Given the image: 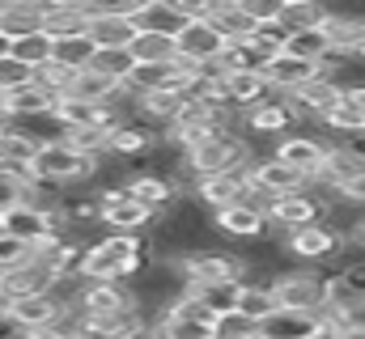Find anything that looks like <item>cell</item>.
<instances>
[{"mask_svg":"<svg viewBox=\"0 0 365 339\" xmlns=\"http://www.w3.org/2000/svg\"><path fill=\"white\" fill-rule=\"evenodd\" d=\"M153 254L140 238L132 234H106L98 238L93 246H86V259H81V284H106V280H132Z\"/></svg>","mask_w":365,"mask_h":339,"instance_id":"cell-1","label":"cell"},{"mask_svg":"<svg viewBox=\"0 0 365 339\" xmlns=\"http://www.w3.org/2000/svg\"><path fill=\"white\" fill-rule=\"evenodd\" d=\"M30 174L68 191V187H90L93 174H98V162L73 153V149H64L60 140H38V153L30 162Z\"/></svg>","mask_w":365,"mask_h":339,"instance_id":"cell-2","label":"cell"},{"mask_svg":"<svg viewBox=\"0 0 365 339\" xmlns=\"http://www.w3.org/2000/svg\"><path fill=\"white\" fill-rule=\"evenodd\" d=\"M98 221H102L110 234H132V238H140V234L158 221V212L145 208V204H136L123 187H106V191L98 195Z\"/></svg>","mask_w":365,"mask_h":339,"instance_id":"cell-3","label":"cell"},{"mask_svg":"<svg viewBox=\"0 0 365 339\" xmlns=\"http://www.w3.org/2000/svg\"><path fill=\"white\" fill-rule=\"evenodd\" d=\"M128 9L132 4H90V17H86V38H90L93 51H128L132 43V21H128Z\"/></svg>","mask_w":365,"mask_h":339,"instance_id":"cell-4","label":"cell"},{"mask_svg":"<svg viewBox=\"0 0 365 339\" xmlns=\"http://www.w3.org/2000/svg\"><path fill=\"white\" fill-rule=\"evenodd\" d=\"M276 310H302V314H319L323 310V276L310 271H276L268 280Z\"/></svg>","mask_w":365,"mask_h":339,"instance_id":"cell-5","label":"cell"},{"mask_svg":"<svg viewBox=\"0 0 365 339\" xmlns=\"http://www.w3.org/2000/svg\"><path fill=\"white\" fill-rule=\"evenodd\" d=\"M0 234H9V238L26 242L30 251H38V246H47V242H56V238L64 234V225H60V217H51V212H34V208L17 204V208H9V212L0 217Z\"/></svg>","mask_w":365,"mask_h":339,"instance_id":"cell-6","label":"cell"},{"mask_svg":"<svg viewBox=\"0 0 365 339\" xmlns=\"http://www.w3.org/2000/svg\"><path fill=\"white\" fill-rule=\"evenodd\" d=\"M208 225H212L217 234H225L230 242H276L268 217H264V212H255V208H247V204L217 208V212L208 217Z\"/></svg>","mask_w":365,"mask_h":339,"instance_id":"cell-7","label":"cell"},{"mask_svg":"<svg viewBox=\"0 0 365 339\" xmlns=\"http://www.w3.org/2000/svg\"><path fill=\"white\" fill-rule=\"evenodd\" d=\"M230 43L217 34V26L212 21H182V30L175 34V56L187 60V64H217L221 60V51H225Z\"/></svg>","mask_w":365,"mask_h":339,"instance_id":"cell-8","label":"cell"},{"mask_svg":"<svg viewBox=\"0 0 365 339\" xmlns=\"http://www.w3.org/2000/svg\"><path fill=\"white\" fill-rule=\"evenodd\" d=\"M56 271L47 267V263H38L34 254L26 259V263H17V267H9V271H0V293H9L13 301H21V297H43V293H56Z\"/></svg>","mask_w":365,"mask_h":339,"instance_id":"cell-9","label":"cell"},{"mask_svg":"<svg viewBox=\"0 0 365 339\" xmlns=\"http://www.w3.org/2000/svg\"><path fill=\"white\" fill-rule=\"evenodd\" d=\"M86 318H98V314H128L136 310V297L123 280H106V284H81L77 301H73Z\"/></svg>","mask_w":365,"mask_h":339,"instance_id":"cell-10","label":"cell"},{"mask_svg":"<svg viewBox=\"0 0 365 339\" xmlns=\"http://www.w3.org/2000/svg\"><path fill=\"white\" fill-rule=\"evenodd\" d=\"M302 119H297V110L289 106V98H268V102H259V106H251L247 115H242V132H255V136H289L293 127H297Z\"/></svg>","mask_w":365,"mask_h":339,"instance_id":"cell-11","label":"cell"},{"mask_svg":"<svg viewBox=\"0 0 365 339\" xmlns=\"http://www.w3.org/2000/svg\"><path fill=\"white\" fill-rule=\"evenodd\" d=\"M60 314H64V301H60L56 293H43V297H21V301H13V306H9V327H13L17 335H30V331L51 327Z\"/></svg>","mask_w":365,"mask_h":339,"instance_id":"cell-12","label":"cell"},{"mask_svg":"<svg viewBox=\"0 0 365 339\" xmlns=\"http://www.w3.org/2000/svg\"><path fill=\"white\" fill-rule=\"evenodd\" d=\"M264 85H268V93L276 98H289L293 89H302L306 81H314L319 77V68L310 64V60H297V56H284V51H276L272 60L264 64Z\"/></svg>","mask_w":365,"mask_h":339,"instance_id":"cell-13","label":"cell"},{"mask_svg":"<svg viewBox=\"0 0 365 339\" xmlns=\"http://www.w3.org/2000/svg\"><path fill=\"white\" fill-rule=\"evenodd\" d=\"M128 21L136 34H162V38H175L182 30V13L170 0H140L128 9Z\"/></svg>","mask_w":365,"mask_h":339,"instance_id":"cell-14","label":"cell"},{"mask_svg":"<svg viewBox=\"0 0 365 339\" xmlns=\"http://www.w3.org/2000/svg\"><path fill=\"white\" fill-rule=\"evenodd\" d=\"M323 153H327V145H323V140H314V136H297V132L280 136V140L272 145V157H276V162H280V166H289L293 174H302L306 182H310V174L319 170Z\"/></svg>","mask_w":365,"mask_h":339,"instance_id":"cell-15","label":"cell"},{"mask_svg":"<svg viewBox=\"0 0 365 339\" xmlns=\"http://www.w3.org/2000/svg\"><path fill=\"white\" fill-rule=\"evenodd\" d=\"M86 17H90V4H68V0L38 4V34H47L51 43L77 38V34H86Z\"/></svg>","mask_w":365,"mask_h":339,"instance_id":"cell-16","label":"cell"},{"mask_svg":"<svg viewBox=\"0 0 365 339\" xmlns=\"http://www.w3.org/2000/svg\"><path fill=\"white\" fill-rule=\"evenodd\" d=\"M284 246H289V254H297V259H336L340 246H344V238H340L331 225L314 221V225H306V229H293V234L284 238Z\"/></svg>","mask_w":365,"mask_h":339,"instance_id":"cell-17","label":"cell"},{"mask_svg":"<svg viewBox=\"0 0 365 339\" xmlns=\"http://www.w3.org/2000/svg\"><path fill=\"white\" fill-rule=\"evenodd\" d=\"M251 187H255L264 199H280V195H297V191H306L310 182H306L302 174H293L289 166H280L276 157H264V162L251 166Z\"/></svg>","mask_w":365,"mask_h":339,"instance_id":"cell-18","label":"cell"},{"mask_svg":"<svg viewBox=\"0 0 365 339\" xmlns=\"http://www.w3.org/2000/svg\"><path fill=\"white\" fill-rule=\"evenodd\" d=\"M361 174H365V162L357 157V153H349L344 145H327V153H323L319 170L310 174V182L340 191V187H349V182H353V178H361Z\"/></svg>","mask_w":365,"mask_h":339,"instance_id":"cell-19","label":"cell"},{"mask_svg":"<svg viewBox=\"0 0 365 339\" xmlns=\"http://www.w3.org/2000/svg\"><path fill=\"white\" fill-rule=\"evenodd\" d=\"M336 102H340V85H331L327 77H314V81H306L302 89L289 93V106L297 110V119H319V123Z\"/></svg>","mask_w":365,"mask_h":339,"instance_id":"cell-20","label":"cell"},{"mask_svg":"<svg viewBox=\"0 0 365 339\" xmlns=\"http://www.w3.org/2000/svg\"><path fill=\"white\" fill-rule=\"evenodd\" d=\"M319 314H302V310H276L272 318L259 323V339H310L319 331Z\"/></svg>","mask_w":365,"mask_h":339,"instance_id":"cell-21","label":"cell"},{"mask_svg":"<svg viewBox=\"0 0 365 339\" xmlns=\"http://www.w3.org/2000/svg\"><path fill=\"white\" fill-rule=\"evenodd\" d=\"M208 21L217 26V34H221L225 43H247V38L255 34V26H251V17L242 13L238 0H212V4H208Z\"/></svg>","mask_w":365,"mask_h":339,"instance_id":"cell-22","label":"cell"},{"mask_svg":"<svg viewBox=\"0 0 365 339\" xmlns=\"http://www.w3.org/2000/svg\"><path fill=\"white\" fill-rule=\"evenodd\" d=\"M123 191L136 199V204H145V208H153V212H162L179 191H175V182L166 178V174H132L128 182H123Z\"/></svg>","mask_w":365,"mask_h":339,"instance_id":"cell-23","label":"cell"},{"mask_svg":"<svg viewBox=\"0 0 365 339\" xmlns=\"http://www.w3.org/2000/svg\"><path fill=\"white\" fill-rule=\"evenodd\" d=\"M51 102H56V98H51V93H43L34 81L0 98V106H4L17 123H26V119H47V115H51Z\"/></svg>","mask_w":365,"mask_h":339,"instance_id":"cell-24","label":"cell"},{"mask_svg":"<svg viewBox=\"0 0 365 339\" xmlns=\"http://www.w3.org/2000/svg\"><path fill=\"white\" fill-rule=\"evenodd\" d=\"M327 4H319V0H280V13H276V21L289 30V34H302V30H319L323 21H327Z\"/></svg>","mask_w":365,"mask_h":339,"instance_id":"cell-25","label":"cell"},{"mask_svg":"<svg viewBox=\"0 0 365 339\" xmlns=\"http://www.w3.org/2000/svg\"><path fill=\"white\" fill-rule=\"evenodd\" d=\"M212 318H221V314H234L238 310V293H242V284L238 280H217V284H195V288H187Z\"/></svg>","mask_w":365,"mask_h":339,"instance_id":"cell-26","label":"cell"},{"mask_svg":"<svg viewBox=\"0 0 365 339\" xmlns=\"http://www.w3.org/2000/svg\"><path fill=\"white\" fill-rule=\"evenodd\" d=\"M187 106V93L182 89H162V93H149V98H140L136 102V119H153V123H175L179 119V110Z\"/></svg>","mask_w":365,"mask_h":339,"instance_id":"cell-27","label":"cell"},{"mask_svg":"<svg viewBox=\"0 0 365 339\" xmlns=\"http://www.w3.org/2000/svg\"><path fill=\"white\" fill-rule=\"evenodd\" d=\"M115 89H119L115 81H106V77H98V73H90V68H81V73H73V85H68L64 98L90 102V106H106V102L115 98Z\"/></svg>","mask_w":365,"mask_h":339,"instance_id":"cell-28","label":"cell"},{"mask_svg":"<svg viewBox=\"0 0 365 339\" xmlns=\"http://www.w3.org/2000/svg\"><path fill=\"white\" fill-rule=\"evenodd\" d=\"M128 56H132V64H170V60H175V38H162V34H132Z\"/></svg>","mask_w":365,"mask_h":339,"instance_id":"cell-29","label":"cell"},{"mask_svg":"<svg viewBox=\"0 0 365 339\" xmlns=\"http://www.w3.org/2000/svg\"><path fill=\"white\" fill-rule=\"evenodd\" d=\"M238 284H242V293H238V314L251 318L255 327H259L264 318H272L276 301H272V293H268V284H251V280H238Z\"/></svg>","mask_w":365,"mask_h":339,"instance_id":"cell-30","label":"cell"},{"mask_svg":"<svg viewBox=\"0 0 365 339\" xmlns=\"http://www.w3.org/2000/svg\"><path fill=\"white\" fill-rule=\"evenodd\" d=\"M0 34L21 38V34H38V4H0Z\"/></svg>","mask_w":365,"mask_h":339,"instance_id":"cell-31","label":"cell"},{"mask_svg":"<svg viewBox=\"0 0 365 339\" xmlns=\"http://www.w3.org/2000/svg\"><path fill=\"white\" fill-rule=\"evenodd\" d=\"M9 60L26 64V68L34 73V68H43V64L51 60V38H47V34H21V38H13Z\"/></svg>","mask_w":365,"mask_h":339,"instance_id":"cell-32","label":"cell"},{"mask_svg":"<svg viewBox=\"0 0 365 339\" xmlns=\"http://www.w3.org/2000/svg\"><path fill=\"white\" fill-rule=\"evenodd\" d=\"M90 56H93V47H90V38H86V34L51 43V64H60V68H68V73L90 68Z\"/></svg>","mask_w":365,"mask_h":339,"instance_id":"cell-33","label":"cell"},{"mask_svg":"<svg viewBox=\"0 0 365 339\" xmlns=\"http://www.w3.org/2000/svg\"><path fill=\"white\" fill-rule=\"evenodd\" d=\"M90 73H98V77H106V81H115V85H123L128 73H132V56H128V51H93Z\"/></svg>","mask_w":365,"mask_h":339,"instance_id":"cell-34","label":"cell"},{"mask_svg":"<svg viewBox=\"0 0 365 339\" xmlns=\"http://www.w3.org/2000/svg\"><path fill=\"white\" fill-rule=\"evenodd\" d=\"M284 56L310 60V64L319 68V60L327 56V38H323L319 30H302V34H289V43H284Z\"/></svg>","mask_w":365,"mask_h":339,"instance_id":"cell-35","label":"cell"},{"mask_svg":"<svg viewBox=\"0 0 365 339\" xmlns=\"http://www.w3.org/2000/svg\"><path fill=\"white\" fill-rule=\"evenodd\" d=\"M323 123H327L331 132H340V136H361L365 132V110H353V106L336 102V106L323 115Z\"/></svg>","mask_w":365,"mask_h":339,"instance_id":"cell-36","label":"cell"},{"mask_svg":"<svg viewBox=\"0 0 365 339\" xmlns=\"http://www.w3.org/2000/svg\"><path fill=\"white\" fill-rule=\"evenodd\" d=\"M255 335H259V327H255L251 318H242L238 310L212 318V339H255Z\"/></svg>","mask_w":365,"mask_h":339,"instance_id":"cell-37","label":"cell"},{"mask_svg":"<svg viewBox=\"0 0 365 339\" xmlns=\"http://www.w3.org/2000/svg\"><path fill=\"white\" fill-rule=\"evenodd\" d=\"M34 85H38L43 93H51V98H64V93H68V85H73V73L47 60L43 68H34Z\"/></svg>","mask_w":365,"mask_h":339,"instance_id":"cell-38","label":"cell"},{"mask_svg":"<svg viewBox=\"0 0 365 339\" xmlns=\"http://www.w3.org/2000/svg\"><path fill=\"white\" fill-rule=\"evenodd\" d=\"M30 81H34V73H30L26 64H17V60H9V56L0 60V98L13 93V89H21V85H30Z\"/></svg>","mask_w":365,"mask_h":339,"instance_id":"cell-39","label":"cell"},{"mask_svg":"<svg viewBox=\"0 0 365 339\" xmlns=\"http://www.w3.org/2000/svg\"><path fill=\"white\" fill-rule=\"evenodd\" d=\"M251 38H255L264 51H272V56H276V51H284V43H289V30H284L280 21H264V26H255V34H251Z\"/></svg>","mask_w":365,"mask_h":339,"instance_id":"cell-40","label":"cell"},{"mask_svg":"<svg viewBox=\"0 0 365 339\" xmlns=\"http://www.w3.org/2000/svg\"><path fill=\"white\" fill-rule=\"evenodd\" d=\"M336 276L349 284V293H353L357 301H365V259H349V263H344Z\"/></svg>","mask_w":365,"mask_h":339,"instance_id":"cell-41","label":"cell"},{"mask_svg":"<svg viewBox=\"0 0 365 339\" xmlns=\"http://www.w3.org/2000/svg\"><path fill=\"white\" fill-rule=\"evenodd\" d=\"M26 187H30V182H17V178H9V174H0V217H4L9 208H17V204H26Z\"/></svg>","mask_w":365,"mask_h":339,"instance_id":"cell-42","label":"cell"},{"mask_svg":"<svg viewBox=\"0 0 365 339\" xmlns=\"http://www.w3.org/2000/svg\"><path fill=\"white\" fill-rule=\"evenodd\" d=\"M26 259H30V246H26V242L0 234V271H9V267H17V263H26Z\"/></svg>","mask_w":365,"mask_h":339,"instance_id":"cell-43","label":"cell"},{"mask_svg":"<svg viewBox=\"0 0 365 339\" xmlns=\"http://www.w3.org/2000/svg\"><path fill=\"white\" fill-rule=\"evenodd\" d=\"M238 4H242V13L251 17V26L276 21V13H280V0H238Z\"/></svg>","mask_w":365,"mask_h":339,"instance_id":"cell-44","label":"cell"},{"mask_svg":"<svg viewBox=\"0 0 365 339\" xmlns=\"http://www.w3.org/2000/svg\"><path fill=\"white\" fill-rule=\"evenodd\" d=\"M336 195H340L344 204H353V208H365V174H361V178H353L349 187H340Z\"/></svg>","mask_w":365,"mask_h":339,"instance_id":"cell-45","label":"cell"},{"mask_svg":"<svg viewBox=\"0 0 365 339\" xmlns=\"http://www.w3.org/2000/svg\"><path fill=\"white\" fill-rule=\"evenodd\" d=\"M9 306H13V297H9V293H0V318H9Z\"/></svg>","mask_w":365,"mask_h":339,"instance_id":"cell-46","label":"cell"},{"mask_svg":"<svg viewBox=\"0 0 365 339\" xmlns=\"http://www.w3.org/2000/svg\"><path fill=\"white\" fill-rule=\"evenodd\" d=\"M310 339H344V335H336V331H327V327H319V331H314Z\"/></svg>","mask_w":365,"mask_h":339,"instance_id":"cell-47","label":"cell"},{"mask_svg":"<svg viewBox=\"0 0 365 339\" xmlns=\"http://www.w3.org/2000/svg\"><path fill=\"white\" fill-rule=\"evenodd\" d=\"M9 47H13V38H9V34H0V60L9 56Z\"/></svg>","mask_w":365,"mask_h":339,"instance_id":"cell-48","label":"cell"},{"mask_svg":"<svg viewBox=\"0 0 365 339\" xmlns=\"http://www.w3.org/2000/svg\"><path fill=\"white\" fill-rule=\"evenodd\" d=\"M357 60H361V64H365V38H361V47H357Z\"/></svg>","mask_w":365,"mask_h":339,"instance_id":"cell-49","label":"cell"},{"mask_svg":"<svg viewBox=\"0 0 365 339\" xmlns=\"http://www.w3.org/2000/svg\"><path fill=\"white\" fill-rule=\"evenodd\" d=\"M255 339H259V335H255Z\"/></svg>","mask_w":365,"mask_h":339,"instance_id":"cell-50","label":"cell"}]
</instances>
